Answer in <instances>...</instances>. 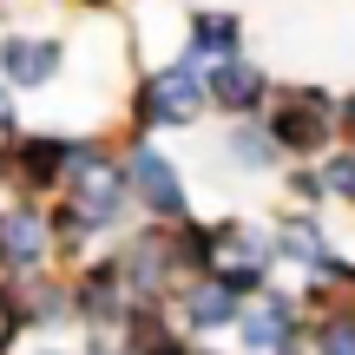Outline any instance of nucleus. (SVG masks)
Returning a JSON list of instances; mask_svg holds the SVG:
<instances>
[{
	"label": "nucleus",
	"mask_w": 355,
	"mask_h": 355,
	"mask_svg": "<svg viewBox=\"0 0 355 355\" xmlns=\"http://www.w3.org/2000/svg\"><path fill=\"white\" fill-rule=\"evenodd\" d=\"M211 105V73L191 60L165 66V73H152L139 86V119L145 125H191V119Z\"/></svg>",
	"instance_id": "nucleus-1"
},
{
	"label": "nucleus",
	"mask_w": 355,
	"mask_h": 355,
	"mask_svg": "<svg viewBox=\"0 0 355 355\" xmlns=\"http://www.w3.org/2000/svg\"><path fill=\"white\" fill-rule=\"evenodd\" d=\"M336 112L343 105H329L316 86H296V92H283V105L270 112V139L283 145V152H322V145L336 139Z\"/></svg>",
	"instance_id": "nucleus-2"
},
{
	"label": "nucleus",
	"mask_w": 355,
	"mask_h": 355,
	"mask_svg": "<svg viewBox=\"0 0 355 355\" xmlns=\"http://www.w3.org/2000/svg\"><path fill=\"white\" fill-rule=\"evenodd\" d=\"M125 184H132V198H139L158 224H191V217H184V184H178V171H171L165 152L132 145V152H125Z\"/></svg>",
	"instance_id": "nucleus-3"
},
{
	"label": "nucleus",
	"mask_w": 355,
	"mask_h": 355,
	"mask_svg": "<svg viewBox=\"0 0 355 355\" xmlns=\"http://www.w3.org/2000/svg\"><path fill=\"white\" fill-rule=\"evenodd\" d=\"M53 217L40 211V204H13V211H0V270L7 277H33L40 263H46L53 250Z\"/></svg>",
	"instance_id": "nucleus-4"
},
{
	"label": "nucleus",
	"mask_w": 355,
	"mask_h": 355,
	"mask_svg": "<svg viewBox=\"0 0 355 355\" xmlns=\"http://www.w3.org/2000/svg\"><path fill=\"white\" fill-rule=\"evenodd\" d=\"M296 322H303V303L290 290H263L257 309H243V349L250 355H296Z\"/></svg>",
	"instance_id": "nucleus-5"
},
{
	"label": "nucleus",
	"mask_w": 355,
	"mask_h": 355,
	"mask_svg": "<svg viewBox=\"0 0 355 355\" xmlns=\"http://www.w3.org/2000/svg\"><path fill=\"white\" fill-rule=\"evenodd\" d=\"M66 46L53 33H7L0 40V79H7L13 92H46L53 73H60Z\"/></svg>",
	"instance_id": "nucleus-6"
},
{
	"label": "nucleus",
	"mask_w": 355,
	"mask_h": 355,
	"mask_svg": "<svg viewBox=\"0 0 355 355\" xmlns=\"http://www.w3.org/2000/svg\"><path fill=\"white\" fill-rule=\"evenodd\" d=\"M277 257H283V263H303L316 283H355V263L336 257L329 237H322V224H303V217L277 230Z\"/></svg>",
	"instance_id": "nucleus-7"
},
{
	"label": "nucleus",
	"mask_w": 355,
	"mask_h": 355,
	"mask_svg": "<svg viewBox=\"0 0 355 355\" xmlns=\"http://www.w3.org/2000/svg\"><path fill=\"white\" fill-rule=\"evenodd\" d=\"M73 152H79V139H46V132L13 139V178L26 191H53V184L73 178Z\"/></svg>",
	"instance_id": "nucleus-8"
},
{
	"label": "nucleus",
	"mask_w": 355,
	"mask_h": 355,
	"mask_svg": "<svg viewBox=\"0 0 355 355\" xmlns=\"http://www.w3.org/2000/svg\"><path fill=\"white\" fill-rule=\"evenodd\" d=\"M237 46H243L237 13H191V46H184V60H191V66L217 73V66L237 60Z\"/></svg>",
	"instance_id": "nucleus-9"
},
{
	"label": "nucleus",
	"mask_w": 355,
	"mask_h": 355,
	"mask_svg": "<svg viewBox=\"0 0 355 355\" xmlns=\"http://www.w3.org/2000/svg\"><path fill=\"white\" fill-rule=\"evenodd\" d=\"M224 322H243V296L217 277L184 283V329H224Z\"/></svg>",
	"instance_id": "nucleus-10"
},
{
	"label": "nucleus",
	"mask_w": 355,
	"mask_h": 355,
	"mask_svg": "<svg viewBox=\"0 0 355 355\" xmlns=\"http://www.w3.org/2000/svg\"><path fill=\"white\" fill-rule=\"evenodd\" d=\"M263 92H270V79L257 73L250 60H230V66L211 73V105H224V112H237V119H250L257 105H263Z\"/></svg>",
	"instance_id": "nucleus-11"
},
{
	"label": "nucleus",
	"mask_w": 355,
	"mask_h": 355,
	"mask_svg": "<svg viewBox=\"0 0 355 355\" xmlns=\"http://www.w3.org/2000/svg\"><path fill=\"white\" fill-rule=\"evenodd\" d=\"M224 158H230L237 171H277V165H283V145L270 139V125H250V119H237V132H230Z\"/></svg>",
	"instance_id": "nucleus-12"
},
{
	"label": "nucleus",
	"mask_w": 355,
	"mask_h": 355,
	"mask_svg": "<svg viewBox=\"0 0 355 355\" xmlns=\"http://www.w3.org/2000/svg\"><path fill=\"white\" fill-rule=\"evenodd\" d=\"M316 355H355V309H329L316 322Z\"/></svg>",
	"instance_id": "nucleus-13"
},
{
	"label": "nucleus",
	"mask_w": 355,
	"mask_h": 355,
	"mask_svg": "<svg viewBox=\"0 0 355 355\" xmlns=\"http://www.w3.org/2000/svg\"><path fill=\"white\" fill-rule=\"evenodd\" d=\"M322 191H329V198H355V152H336L329 165H322Z\"/></svg>",
	"instance_id": "nucleus-14"
},
{
	"label": "nucleus",
	"mask_w": 355,
	"mask_h": 355,
	"mask_svg": "<svg viewBox=\"0 0 355 355\" xmlns=\"http://www.w3.org/2000/svg\"><path fill=\"white\" fill-rule=\"evenodd\" d=\"M336 119H343V132H349V152H355V92L343 99V112H336Z\"/></svg>",
	"instance_id": "nucleus-15"
},
{
	"label": "nucleus",
	"mask_w": 355,
	"mask_h": 355,
	"mask_svg": "<svg viewBox=\"0 0 355 355\" xmlns=\"http://www.w3.org/2000/svg\"><path fill=\"white\" fill-rule=\"evenodd\" d=\"M46 355H60V349H46Z\"/></svg>",
	"instance_id": "nucleus-16"
}]
</instances>
